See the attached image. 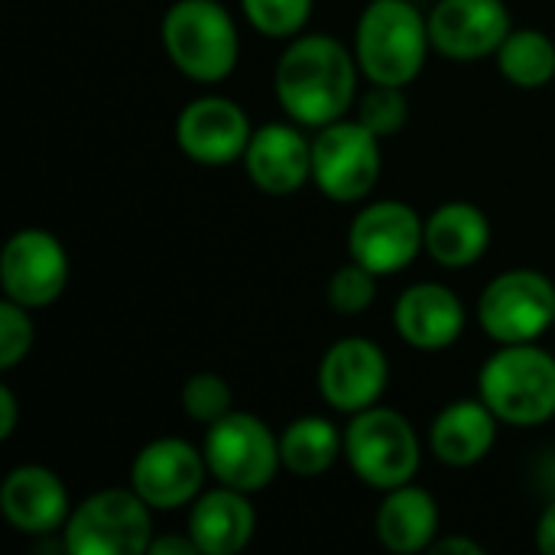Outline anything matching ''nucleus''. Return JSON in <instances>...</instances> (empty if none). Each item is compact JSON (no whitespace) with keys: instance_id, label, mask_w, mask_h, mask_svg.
I'll use <instances>...</instances> for the list:
<instances>
[{"instance_id":"12","label":"nucleus","mask_w":555,"mask_h":555,"mask_svg":"<svg viewBox=\"0 0 555 555\" xmlns=\"http://www.w3.org/2000/svg\"><path fill=\"white\" fill-rule=\"evenodd\" d=\"M205 475H208L205 452L185 439L166 436V439L146 442L137 452L130 465V488L156 514H169V511L189 507L202 494Z\"/></svg>"},{"instance_id":"10","label":"nucleus","mask_w":555,"mask_h":555,"mask_svg":"<svg viewBox=\"0 0 555 555\" xmlns=\"http://www.w3.org/2000/svg\"><path fill=\"white\" fill-rule=\"evenodd\" d=\"M426 250V218L406 202L380 198L364 205L348 228V254L377 276L403 273Z\"/></svg>"},{"instance_id":"29","label":"nucleus","mask_w":555,"mask_h":555,"mask_svg":"<svg viewBox=\"0 0 555 555\" xmlns=\"http://www.w3.org/2000/svg\"><path fill=\"white\" fill-rule=\"evenodd\" d=\"M33 309L13 302L3 296L0 302V371H13L33 348V319H29Z\"/></svg>"},{"instance_id":"15","label":"nucleus","mask_w":555,"mask_h":555,"mask_svg":"<svg viewBox=\"0 0 555 555\" xmlns=\"http://www.w3.org/2000/svg\"><path fill=\"white\" fill-rule=\"evenodd\" d=\"M254 127L241 104L221 94L189 101L176 117V143L198 166H228L244 159Z\"/></svg>"},{"instance_id":"22","label":"nucleus","mask_w":555,"mask_h":555,"mask_svg":"<svg viewBox=\"0 0 555 555\" xmlns=\"http://www.w3.org/2000/svg\"><path fill=\"white\" fill-rule=\"evenodd\" d=\"M491 244V221L472 202H446L426 218V254L449 267L462 270L478 263Z\"/></svg>"},{"instance_id":"8","label":"nucleus","mask_w":555,"mask_h":555,"mask_svg":"<svg viewBox=\"0 0 555 555\" xmlns=\"http://www.w3.org/2000/svg\"><path fill=\"white\" fill-rule=\"evenodd\" d=\"M478 325L498 345L537 341L555 328V283L540 270H504L478 299Z\"/></svg>"},{"instance_id":"5","label":"nucleus","mask_w":555,"mask_h":555,"mask_svg":"<svg viewBox=\"0 0 555 555\" xmlns=\"http://www.w3.org/2000/svg\"><path fill=\"white\" fill-rule=\"evenodd\" d=\"M345 459L361 485L387 494L416 478L423 465V446L403 413L367 406L345 426Z\"/></svg>"},{"instance_id":"31","label":"nucleus","mask_w":555,"mask_h":555,"mask_svg":"<svg viewBox=\"0 0 555 555\" xmlns=\"http://www.w3.org/2000/svg\"><path fill=\"white\" fill-rule=\"evenodd\" d=\"M20 420V406H16V393L3 384L0 387V442H7L16 429Z\"/></svg>"},{"instance_id":"26","label":"nucleus","mask_w":555,"mask_h":555,"mask_svg":"<svg viewBox=\"0 0 555 555\" xmlns=\"http://www.w3.org/2000/svg\"><path fill=\"white\" fill-rule=\"evenodd\" d=\"M179 403H182L189 420H195L202 426H211V423H218L221 416H228L234 410V390L221 374L202 371V374H192L182 384Z\"/></svg>"},{"instance_id":"2","label":"nucleus","mask_w":555,"mask_h":555,"mask_svg":"<svg viewBox=\"0 0 555 555\" xmlns=\"http://www.w3.org/2000/svg\"><path fill=\"white\" fill-rule=\"evenodd\" d=\"M433 49L429 16L410 0H371L354 26V59L371 85L406 88Z\"/></svg>"},{"instance_id":"20","label":"nucleus","mask_w":555,"mask_h":555,"mask_svg":"<svg viewBox=\"0 0 555 555\" xmlns=\"http://www.w3.org/2000/svg\"><path fill=\"white\" fill-rule=\"evenodd\" d=\"M498 416L494 410L478 400H455L442 406L429 426V449L449 468H472L498 442Z\"/></svg>"},{"instance_id":"3","label":"nucleus","mask_w":555,"mask_h":555,"mask_svg":"<svg viewBox=\"0 0 555 555\" xmlns=\"http://www.w3.org/2000/svg\"><path fill=\"white\" fill-rule=\"evenodd\" d=\"M478 397L507 426H543L555 416V358L537 341L501 345L478 374Z\"/></svg>"},{"instance_id":"16","label":"nucleus","mask_w":555,"mask_h":555,"mask_svg":"<svg viewBox=\"0 0 555 555\" xmlns=\"http://www.w3.org/2000/svg\"><path fill=\"white\" fill-rule=\"evenodd\" d=\"M250 182L273 195H293L312 179V140L293 124H263L244 150Z\"/></svg>"},{"instance_id":"32","label":"nucleus","mask_w":555,"mask_h":555,"mask_svg":"<svg viewBox=\"0 0 555 555\" xmlns=\"http://www.w3.org/2000/svg\"><path fill=\"white\" fill-rule=\"evenodd\" d=\"M537 550L543 555H555V501L543 507L537 520Z\"/></svg>"},{"instance_id":"33","label":"nucleus","mask_w":555,"mask_h":555,"mask_svg":"<svg viewBox=\"0 0 555 555\" xmlns=\"http://www.w3.org/2000/svg\"><path fill=\"white\" fill-rule=\"evenodd\" d=\"M433 553L436 555H449V553L485 555V546H481V543H475V540H468V537H442V540H436Z\"/></svg>"},{"instance_id":"18","label":"nucleus","mask_w":555,"mask_h":555,"mask_svg":"<svg viewBox=\"0 0 555 555\" xmlns=\"http://www.w3.org/2000/svg\"><path fill=\"white\" fill-rule=\"evenodd\" d=\"M397 335L426 354L452 348L465 332V306L442 283H413L393 306Z\"/></svg>"},{"instance_id":"14","label":"nucleus","mask_w":555,"mask_h":555,"mask_svg":"<svg viewBox=\"0 0 555 555\" xmlns=\"http://www.w3.org/2000/svg\"><path fill=\"white\" fill-rule=\"evenodd\" d=\"M514 23L504 0H439L429 13L433 49L452 62L498 55Z\"/></svg>"},{"instance_id":"27","label":"nucleus","mask_w":555,"mask_h":555,"mask_svg":"<svg viewBox=\"0 0 555 555\" xmlns=\"http://www.w3.org/2000/svg\"><path fill=\"white\" fill-rule=\"evenodd\" d=\"M354 107H358V120L367 130H374L380 140L393 137L406 124V114H410V101H406L403 88H397V85H371L358 98Z\"/></svg>"},{"instance_id":"19","label":"nucleus","mask_w":555,"mask_h":555,"mask_svg":"<svg viewBox=\"0 0 555 555\" xmlns=\"http://www.w3.org/2000/svg\"><path fill=\"white\" fill-rule=\"evenodd\" d=\"M257 530V511L244 491L218 485L202 491L189 511V537L202 555H234L247 550Z\"/></svg>"},{"instance_id":"11","label":"nucleus","mask_w":555,"mask_h":555,"mask_svg":"<svg viewBox=\"0 0 555 555\" xmlns=\"http://www.w3.org/2000/svg\"><path fill=\"white\" fill-rule=\"evenodd\" d=\"M68 283V254L62 241L42 228L16 231L0 250V286L3 296L26 306H52Z\"/></svg>"},{"instance_id":"13","label":"nucleus","mask_w":555,"mask_h":555,"mask_svg":"<svg viewBox=\"0 0 555 555\" xmlns=\"http://www.w3.org/2000/svg\"><path fill=\"white\" fill-rule=\"evenodd\" d=\"M387 384H390V361L384 348L361 335L338 338L319 364L322 400L348 416L377 406Z\"/></svg>"},{"instance_id":"25","label":"nucleus","mask_w":555,"mask_h":555,"mask_svg":"<svg viewBox=\"0 0 555 555\" xmlns=\"http://www.w3.org/2000/svg\"><path fill=\"white\" fill-rule=\"evenodd\" d=\"M315 0H241L247 23L270 39H293L306 29Z\"/></svg>"},{"instance_id":"1","label":"nucleus","mask_w":555,"mask_h":555,"mask_svg":"<svg viewBox=\"0 0 555 555\" xmlns=\"http://www.w3.org/2000/svg\"><path fill=\"white\" fill-rule=\"evenodd\" d=\"M358 59L335 36H293L276 59L273 91L299 127H328L358 104Z\"/></svg>"},{"instance_id":"23","label":"nucleus","mask_w":555,"mask_h":555,"mask_svg":"<svg viewBox=\"0 0 555 555\" xmlns=\"http://www.w3.org/2000/svg\"><path fill=\"white\" fill-rule=\"evenodd\" d=\"M338 455H345V433H338V426L325 416H299L280 436L283 468L296 478L325 475Z\"/></svg>"},{"instance_id":"7","label":"nucleus","mask_w":555,"mask_h":555,"mask_svg":"<svg viewBox=\"0 0 555 555\" xmlns=\"http://www.w3.org/2000/svg\"><path fill=\"white\" fill-rule=\"evenodd\" d=\"M202 452L208 462V475L218 485L244 494L270 488V481L283 468L280 436H273V429L260 416L244 410H231L228 416L211 423L205 429Z\"/></svg>"},{"instance_id":"21","label":"nucleus","mask_w":555,"mask_h":555,"mask_svg":"<svg viewBox=\"0 0 555 555\" xmlns=\"http://www.w3.org/2000/svg\"><path fill=\"white\" fill-rule=\"evenodd\" d=\"M374 530L384 550L397 555H413L436 546L439 537V504L420 485H400L387 491L377 507Z\"/></svg>"},{"instance_id":"28","label":"nucleus","mask_w":555,"mask_h":555,"mask_svg":"<svg viewBox=\"0 0 555 555\" xmlns=\"http://www.w3.org/2000/svg\"><path fill=\"white\" fill-rule=\"evenodd\" d=\"M325 299L341 315H361L377 299V273H371L367 267L351 260V263H345V267H338L332 273Z\"/></svg>"},{"instance_id":"9","label":"nucleus","mask_w":555,"mask_h":555,"mask_svg":"<svg viewBox=\"0 0 555 555\" xmlns=\"http://www.w3.org/2000/svg\"><path fill=\"white\" fill-rule=\"evenodd\" d=\"M380 137L358 117L319 127L312 140V182L338 205L364 202L380 179Z\"/></svg>"},{"instance_id":"4","label":"nucleus","mask_w":555,"mask_h":555,"mask_svg":"<svg viewBox=\"0 0 555 555\" xmlns=\"http://www.w3.org/2000/svg\"><path fill=\"white\" fill-rule=\"evenodd\" d=\"M163 49L185 78L218 85L237 68L241 36L218 0H176L163 16Z\"/></svg>"},{"instance_id":"30","label":"nucleus","mask_w":555,"mask_h":555,"mask_svg":"<svg viewBox=\"0 0 555 555\" xmlns=\"http://www.w3.org/2000/svg\"><path fill=\"white\" fill-rule=\"evenodd\" d=\"M150 555H198V546H195V540H192L189 533H185V537H179V533H163V537H153Z\"/></svg>"},{"instance_id":"24","label":"nucleus","mask_w":555,"mask_h":555,"mask_svg":"<svg viewBox=\"0 0 555 555\" xmlns=\"http://www.w3.org/2000/svg\"><path fill=\"white\" fill-rule=\"evenodd\" d=\"M498 68L517 88H546L555 78V42L533 26L511 29V36L498 49Z\"/></svg>"},{"instance_id":"17","label":"nucleus","mask_w":555,"mask_h":555,"mask_svg":"<svg viewBox=\"0 0 555 555\" xmlns=\"http://www.w3.org/2000/svg\"><path fill=\"white\" fill-rule=\"evenodd\" d=\"M0 511L7 524L26 537H52L72 517L62 478L46 465H20L0 485Z\"/></svg>"},{"instance_id":"6","label":"nucleus","mask_w":555,"mask_h":555,"mask_svg":"<svg viewBox=\"0 0 555 555\" xmlns=\"http://www.w3.org/2000/svg\"><path fill=\"white\" fill-rule=\"evenodd\" d=\"M68 555H143L153 543V507L130 488L85 498L62 527Z\"/></svg>"}]
</instances>
